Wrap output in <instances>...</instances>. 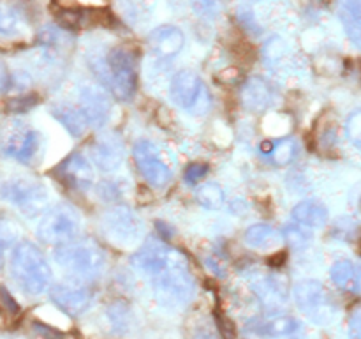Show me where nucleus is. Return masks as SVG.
<instances>
[{
    "label": "nucleus",
    "instance_id": "c9c22d12",
    "mask_svg": "<svg viewBox=\"0 0 361 339\" xmlns=\"http://www.w3.org/2000/svg\"><path fill=\"white\" fill-rule=\"evenodd\" d=\"M208 173V165H203V162H194V165H190L189 168L185 170V180L189 184H196L200 182V180L204 179V175Z\"/></svg>",
    "mask_w": 361,
    "mask_h": 339
},
{
    "label": "nucleus",
    "instance_id": "ddd939ff",
    "mask_svg": "<svg viewBox=\"0 0 361 339\" xmlns=\"http://www.w3.org/2000/svg\"><path fill=\"white\" fill-rule=\"evenodd\" d=\"M56 175L67 187L76 191H88L95 184V173L92 162L80 152L67 155L59 166Z\"/></svg>",
    "mask_w": 361,
    "mask_h": 339
},
{
    "label": "nucleus",
    "instance_id": "f3484780",
    "mask_svg": "<svg viewBox=\"0 0 361 339\" xmlns=\"http://www.w3.org/2000/svg\"><path fill=\"white\" fill-rule=\"evenodd\" d=\"M150 49L161 59H175L185 44V35L175 25H161L148 35Z\"/></svg>",
    "mask_w": 361,
    "mask_h": 339
},
{
    "label": "nucleus",
    "instance_id": "412c9836",
    "mask_svg": "<svg viewBox=\"0 0 361 339\" xmlns=\"http://www.w3.org/2000/svg\"><path fill=\"white\" fill-rule=\"evenodd\" d=\"M291 218L296 225L307 230H317L326 226L328 208L317 200H303L296 203L291 210Z\"/></svg>",
    "mask_w": 361,
    "mask_h": 339
},
{
    "label": "nucleus",
    "instance_id": "aec40b11",
    "mask_svg": "<svg viewBox=\"0 0 361 339\" xmlns=\"http://www.w3.org/2000/svg\"><path fill=\"white\" fill-rule=\"evenodd\" d=\"M51 117L59 120L63 126V129L71 134L73 138H81L85 136L88 126L87 119H85L83 112L80 109V106L73 105V102L59 101L55 105H51Z\"/></svg>",
    "mask_w": 361,
    "mask_h": 339
},
{
    "label": "nucleus",
    "instance_id": "5701e85b",
    "mask_svg": "<svg viewBox=\"0 0 361 339\" xmlns=\"http://www.w3.org/2000/svg\"><path fill=\"white\" fill-rule=\"evenodd\" d=\"M338 16L349 37L361 48V0H338Z\"/></svg>",
    "mask_w": 361,
    "mask_h": 339
},
{
    "label": "nucleus",
    "instance_id": "4c0bfd02",
    "mask_svg": "<svg viewBox=\"0 0 361 339\" xmlns=\"http://www.w3.org/2000/svg\"><path fill=\"white\" fill-rule=\"evenodd\" d=\"M351 292L361 295V265H356L355 281H353V290H351Z\"/></svg>",
    "mask_w": 361,
    "mask_h": 339
},
{
    "label": "nucleus",
    "instance_id": "c85d7f7f",
    "mask_svg": "<svg viewBox=\"0 0 361 339\" xmlns=\"http://www.w3.org/2000/svg\"><path fill=\"white\" fill-rule=\"evenodd\" d=\"M194 13L207 20H215L222 11V0H189Z\"/></svg>",
    "mask_w": 361,
    "mask_h": 339
},
{
    "label": "nucleus",
    "instance_id": "4468645a",
    "mask_svg": "<svg viewBox=\"0 0 361 339\" xmlns=\"http://www.w3.org/2000/svg\"><path fill=\"white\" fill-rule=\"evenodd\" d=\"M42 134L35 129H18L4 141V154L21 165H32L42 150Z\"/></svg>",
    "mask_w": 361,
    "mask_h": 339
},
{
    "label": "nucleus",
    "instance_id": "c756f323",
    "mask_svg": "<svg viewBox=\"0 0 361 339\" xmlns=\"http://www.w3.org/2000/svg\"><path fill=\"white\" fill-rule=\"evenodd\" d=\"M264 59L271 67H279L286 60V42L279 37H271L264 48Z\"/></svg>",
    "mask_w": 361,
    "mask_h": 339
},
{
    "label": "nucleus",
    "instance_id": "e433bc0d",
    "mask_svg": "<svg viewBox=\"0 0 361 339\" xmlns=\"http://www.w3.org/2000/svg\"><path fill=\"white\" fill-rule=\"evenodd\" d=\"M349 338L361 339V309L356 311L349 321Z\"/></svg>",
    "mask_w": 361,
    "mask_h": 339
},
{
    "label": "nucleus",
    "instance_id": "473e14b6",
    "mask_svg": "<svg viewBox=\"0 0 361 339\" xmlns=\"http://www.w3.org/2000/svg\"><path fill=\"white\" fill-rule=\"evenodd\" d=\"M20 27V20L14 11L7 9V7H0V34H14Z\"/></svg>",
    "mask_w": 361,
    "mask_h": 339
},
{
    "label": "nucleus",
    "instance_id": "bb28decb",
    "mask_svg": "<svg viewBox=\"0 0 361 339\" xmlns=\"http://www.w3.org/2000/svg\"><path fill=\"white\" fill-rule=\"evenodd\" d=\"M355 270H356V265L349 260H341L331 267L330 275H331V281L342 290H348L351 292L353 290V281H355Z\"/></svg>",
    "mask_w": 361,
    "mask_h": 339
},
{
    "label": "nucleus",
    "instance_id": "9d476101",
    "mask_svg": "<svg viewBox=\"0 0 361 339\" xmlns=\"http://www.w3.org/2000/svg\"><path fill=\"white\" fill-rule=\"evenodd\" d=\"M133 157L137 170H140L141 177H143L150 186L162 187L171 180V166H169L168 161L164 159V154L161 152V148L155 143H152V141H137V143L134 145Z\"/></svg>",
    "mask_w": 361,
    "mask_h": 339
},
{
    "label": "nucleus",
    "instance_id": "9b49d317",
    "mask_svg": "<svg viewBox=\"0 0 361 339\" xmlns=\"http://www.w3.org/2000/svg\"><path fill=\"white\" fill-rule=\"evenodd\" d=\"M51 302L69 316H80L90 307L92 290L81 282H59L49 288Z\"/></svg>",
    "mask_w": 361,
    "mask_h": 339
},
{
    "label": "nucleus",
    "instance_id": "6e6552de",
    "mask_svg": "<svg viewBox=\"0 0 361 339\" xmlns=\"http://www.w3.org/2000/svg\"><path fill=\"white\" fill-rule=\"evenodd\" d=\"M173 102L190 115H204L210 109V92L192 71H178L169 83Z\"/></svg>",
    "mask_w": 361,
    "mask_h": 339
},
{
    "label": "nucleus",
    "instance_id": "7ed1b4c3",
    "mask_svg": "<svg viewBox=\"0 0 361 339\" xmlns=\"http://www.w3.org/2000/svg\"><path fill=\"white\" fill-rule=\"evenodd\" d=\"M11 275L21 292L28 295H41L51 286V267L35 244L23 240L14 246L11 253Z\"/></svg>",
    "mask_w": 361,
    "mask_h": 339
},
{
    "label": "nucleus",
    "instance_id": "f704fd0d",
    "mask_svg": "<svg viewBox=\"0 0 361 339\" xmlns=\"http://www.w3.org/2000/svg\"><path fill=\"white\" fill-rule=\"evenodd\" d=\"M16 237L18 233L16 230H14V226L11 225V222L2 221V219H0V249L6 251L7 247L13 246Z\"/></svg>",
    "mask_w": 361,
    "mask_h": 339
},
{
    "label": "nucleus",
    "instance_id": "72a5a7b5",
    "mask_svg": "<svg viewBox=\"0 0 361 339\" xmlns=\"http://www.w3.org/2000/svg\"><path fill=\"white\" fill-rule=\"evenodd\" d=\"M37 95H23V97H14L11 99L9 105H7V108L11 109V112H16V113H23V112H28L30 108H34L35 105H37Z\"/></svg>",
    "mask_w": 361,
    "mask_h": 339
},
{
    "label": "nucleus",
    "instance_id": "cd10ccee",
    "mask_svg": "<svg viewBox=\"0 0 361 339\" xmlns=\"http://www.w3.org/2000/svg\"><path fill=\"white\" fill-rule=\"evenodd\" d=\"M281 233L282 240H286L289 246L296 247V249L305 247L310 240V233L307 232V228H303V226L300 225H288Z\"/></svg>",
    "mask_w": 361,
    "mask_h": 339
},
{
    "label": "nucleus",
    "instance_id": "2eb2a0df",
    "mask_svg": "<svg viewBox=\"0 0 361 339\" xmlns=\"http://www.w3.org/2000/svg\"><path fill=\"white\" fill-rule=\"evenodd\" d=\"M90 157L99 170L106 173L116 172L126 159V147L118 134L106 133L90 145Z\"/></svg>",
    "mask_w": 361,
    "mask_h": 339
},
{
    "label": "nucleus",
    "instance_id": "a878e982",
    "mask_svg": "<svg viewBox=\"0 0 361 339\" xmlns=\"http://www.w3.org/2000/svg\"><path fill=\"white\" fill-rule=\"evenodd\" d=\"M296 154H298V145H296V141L293 138H282V140H277L275 143H271V150L268 154V157L274 161V165L288 166L295 161Z\"/></svg>",
    "mask_w": 361,
    "mask_h": 339
},
{
    "label": "nucleus",
    "instance_id": "ea45409f",
    "mask_svg": "<svg viewBox=\"0 0 361 339\" xmlns=\"http://www.w3.org/2000/svg\"><path fill=\"white\" fill-rule=\"evenodd\" d=\"M4 253H6V251L0 249V267H2V263H4Z\"/></svg>",
    "mask_w": 361,
    "mask_h": 339
},
{
    "label": "nucleus",
    "instance_id": "b1692460",
    "mask_svg": "<svg viewBox=\"0 0 361 339\" xmlns=\"http://www.w3.org/2000/svg\"><path fill=\"white\" fill-rule=\"evenodd\" d=\"M243 240H245L247 246L254 247V249H270V247H275L281 242L282 233L275 230L274 226L257 222V225L249 226L245 230Z\"/></svg>",
    "mask_w": 361,
    "mask_h": 339
},
{
    "label": "nucleus",
    "instance_id": "20e7f679",
    "mask_svg": "<svg viewBox=\"0 0 361 339\" xmlns=\"http://www.w3.org/2000/svg\"><path fill=\"white\" fill-rule=\"evenodd\" d=\"M53 258L60 267L85 279L99 278L106 267L104 251L88 240H69L59 244L53 249Z\"/></svg>",
    "mask_w": 361,
    "mask_h": 339
},
{
    "label": "nucleus",
    "instance_id": "2f4dec72",
    "mask_svg": "<svg viewBox=\"0 0 361 339\" xmlns=\"http://www.w3.org/2000/svg\"><path fill=\"white\" fill-rule=\"evenodd\" d=\"M345 134L353 145L361 148V109H356L349 115L348 122H345Z\"/></svg>",
    "mask_w": 361,
    "mask_h": 339
},
{
    "label": "nucleus",
    "instance_id": "7c9ffc66",
    "mask_svg": "<svg viewBox=\"0 0 361 339\" xmlns=\"http://www.w3.org/2000/svg\"><path fill=\"white\" fill-rule=\"evenodd\" d=\"M97 193L102 200L109 201V200H118L123 193H126V182L120 179H111V180H104V182L99 184Z\"/></svg>",
    "mask_w": 361,
    "mask_h": 339
},
{
    "label": "nucleus",
    "instance_id": "423d86ee",
    "mask_svg": "<svg viewBox=\"0 0 361 339\" xmlns=\"http://www.w3.org/2000/svg\"><path fill=\"white\" fill-rule=\"evenodd\" d=\"M81 232V218L76 208L67 203L49 207L37 225L39 240L46 244H59L74 240Z\"/></svg>",
    "mask_w": 361,
    "mask_h": 339
},
{
    "label": "nucleus",
    "instance_id": "f03ea898",
    "mask_svg": "<svg viewBox=\"0 0 361 339\" xmlns=\"http://www.w3.org/2000/svg\"><path fill=\"white\" fill-rule=\"evenodd\" d=\"M140 53L130 44H116L94 66V73L118 101H130L137 90Z\"/></svg>",
    "mask_w": 361,
    "mask_h": 339
},
{
    "label": "nucleus",
    "instance_id": "393cba45",
    "mask_svg": "<svg viewBox=\"0 0 361 339\" xmlns=\"http://www.w3.org/2000/svg\"><path fill=\"white\" fill-rule=\"evenodd\" d=\"M196 200L207 210H219L224 205L226 194L217 182H207L197 189Z\"/></svg>",
    "mask_w": 361,
    "mask_h": 339
},
{
    "label": "nucleus",
    "instance_id": "39448f33",
    "mask_svg": "<svg viewBox=\"0 0 361 339\" xmlns=\"http://www.w3.org/2000/svg\"><path fill=\"white\" fill-rule=\"evenodd\" d=\"M0 194L27 218L42 215L51 205V194L48 187L39 180L27 179V177H14L6 180L0 187Z\"/></svg>",
    "mask_w": 361,
    "mask_h": 339
},
{
    "label": "nucleus",
    "instance_id": "f257e3e1",
    "mask_svg": "<svg viewBox=\"0 0 361 339\" xmlns=\"http://www.w3.org/2000/svg\"><path fill=\"white\" fill-rule=\"evenodd\" d=\"M130 263L150 279L162 306L176 309L192 300L196 282L189 270L187 258L175 247L157 239L147 240L130 256Z\"/></svg>",
    "mask_w": 361,
    "mask_h": 339
},
{
    "label": "nucleus",
    "instance_id": "dca6fc26",
    "mask_svg": "<svg viewBox=\"0 0 361 339\" xmlns=\"http://www.w3.org/2000/svg\"><path fill=\"white\" fill-rule=\"evenodd\" d=\"M56 20L63 28H95L115 25L111 11L101 7H63L56 11Z\"/></svg>",
    "mask_w": 361,
    "mask_h": 339
},
{
    "label": "nucleus",
    "instance_id": "1a4fd4ad",
    "mask_svg": "<svg viewBox=\"0 0 361 339\" xmlns=\"http://www.w3.org/2000/svg\"><path fill=\"white\" fill-rule=\"evenodd\" d=\"M101 222L106 237L111 239L113 242L123 244V246L136 244L145 235L143 219L126 205H115V207L108 208L102 215Z\"/></svg>",
    "mask_w": 361,
    "mask_h": 339
},
{
    "label": "nucleus",
    "instance_id": "58836bf2",
    "mask_svg": "<svg viewBox=\"0 0 361 339\" xmlns=\"http://www.w3.org/2000/svg\"><path fill=\"white\" fill-rule=\"evenodd\" d=\"M190 339H215V334L208 328H200V331L194 332V335Z\"/></svg>",
    "mask_w": 361,
    "mask_h": 339
},
{
    "label": "nucleus",
    "instance_id": "6ab92c4d",
    "mask_svg": "<svg viewBox=\"0 0 361 339\" xmlns=\"http://www.w3.org/2000/svg\"><path fill=\"white\" fill-rule=\"evenodd\" d=\"M249 285L254 290V293L259 297L263 306L271 307V309L282 306L288 300V290H286L284 282L279 281L275 275L259 274L250 279Z\"/></svg>",
    "mask_w": 361,
    "mask_h": 339
},
{
    "label": "nucleus",
    "instance_id": "a211bd4d",
    "mask_svg": "<svg viewBox=\"0 0 361 339\" xmlns=\"http://www.w3.org/2000/svg\"><path fill=\"white\" fill-rule=\"evenodd\" d=\"M242 102L245 106L247 112L250 113H264L275 101V95H274V88L263 80V78H250L243 83L242 87Z\"/></svg>",
    "mask_w": 361,
    "mask_h": 339
},
{
    "label": "nucleus",
    "instance_id": "4be33fe9",
    "mask_svg": "<svg viewBox=\"0 0 361 339\" xmlns=\"http://www.w3.org/2000/svg\"><path fill=\"white\" fill-rule=\"evenodd\" d=\"M256 327L257 332L267 338H296V334L302 331L298 320L289 314H274Z\"/></svg>",
    "mask_w": 361,
    "mask_h": 339
},
{
    "label": "nucleus",
    "instance_id": "0eeeda50",
    "mask_svg": "<svg viewBox=\"0 0 361 339\" xmlns=\"http://www.w3.org/2000/svg\"><path fill=\"white\" fill-rule=\"evenodd\" d=\"M293 297L298 309L317 325L331 323L337 314V306L330 292L319 281H314V279L300 281L293 290Z\"/></svg>",
    "mask_w": 361,
    "mask_h": 339
},
{
    "label": "nucleus",
    "instance_id": "f8f14e48",
    "mask_svg": "<svg viewBox=\"0 0 361 339\" xmlns=\"http://www.w3.org/2000/svg\"><path fill=\"white\" fill-rule=\"evenodd\" d=\"M80 109L90 127H104L111 117V99L97 85H83L80 88Z\"/></svg>",
    "mask_w": 361,
    "mask_h": 339
}]
</instances>
